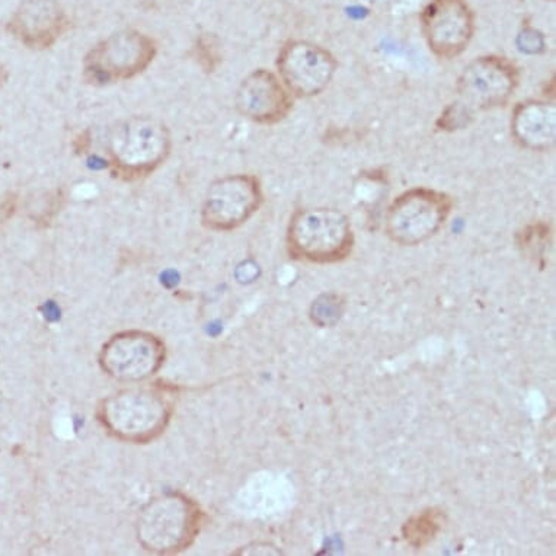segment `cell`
Returning a JSON list of instances; mask_svg holds the SVG:
<instances>
[{
	"instance_id": "cell-1",
	"label": "cell",
	"mask_w": 556,
	"mask_h": 556,
	"mask_svg": "<svg viewBox=\"0 0 556 556\" xmlns=\"http://www.w3.org/2000/svg\"><path fill=\"white\" fill-rule=\"evenodd\" d=\"M173 147V132L162 119L135 115L111 128L106 139V168L118 181H143L169 160Z\"/></svg>"
},
{
	"instance_id": "cell-2",
	"label": "cell",
	"mask_w": 556,
	"mask_h": 556,
	"mask_svg": "<svg viewBox=\"0 0 556 556\" xmlns=\"http://www.w3.org/2000/svg\"><path fill=\"white\" fill-rule=\"evenodd\" d=\"M173 401L162 389L131 387L111 393L97 415L106 433L122 442L147 444L165 433L173 417Z\"/></svg>"
},
{
	"instance_id": "cell-3",
	"label": "cell",
	"mask_w": 556,
	"mask_h": 556,
	"mask_svg": "<svg viewBox=\"0 0 556 556\" xmlns=\"http://www.w3.org/2000/svg\"><path fill=\"white\" fill-rule=\"evenodd\" d=\"M356 245L349 216L333 207L301 208L293 213L286 232L290 258L312 264H337Z\"/></svg>"
},
{
	"instance_id": "cell-4",
	"label": "cell",
	"mask_w": 556,
	"mask_h": 556,
	"mask_svg": "<svg viewBox=\"0 0 556 556\" xmlns=\"http://www.w3.org/2000/svg\"><path fill=\"white\" fill-rule=\"evenodd\" d=\"M203 517L199 504L186 494H162L140 510L136 523L137 541L153 554H179L199 536Z\"/></svg>"
},
{
	"instance_id": "cell-5",
	"label": "cell",
	"mask_w": 556,
	"mask_h": 556,
	"mask_svg": "<svg viewBox=\"0 0 556 556\" xmlns=\"http://www.w3.org/2000/svg\"><path fill=\"white\" fill-rule=\"evenodd\" d=\"M160 46L137 29H123L98 41L83 60V78L91 87L104 88L144 74L155 62Z\"/></svg>"
},
{
	"instance_id": "cell-6",
	"label": "cell",
	"mask_w": 556,
	"mask_h": 556,
	"mask_svg": "<svg viewBox=\"0 0 556 556\" xmlns=\"http://www.w3.org/2000/svg\"><path fill=\"white\" fill-rule=\"evenodd\" d=\"M453 205L455 203L446 192L429 187L410 188L389 205L384 216V232L396 245H421L446 225Z\"/></svg>"
},
{
	"instance_id": "cell-7",
	"label": "cell",
	"mask_w": 556,
	"mask_h": 556,
	"mask_svg": "<svg viewBox=\"0 0 556 556\" xmlns=\"http://www.w3.org/2000/svg\"><path fill=\"white\" fill-rule=\"evenodd\" d=\"M264 188L252 174H233L217 178L205 192L201 225L212 232H232L260 212Z\"/></svg>"
},
{
	"instance_id": "cell-8",
	"label": "cell",
	"mask_w": 556,
	"mask_h": 556,
	"mask_svg": "<svg viewBox=\"0 0 556 556\" xmlns=\"http://www.w3.org/2000/svg\"><path fill=\"white\" fill-rule=\"evenodd\" d=\"M520 85V68L504 55H481L466 64L457 78V101L473 113L504 106Z\"/></svg>"
},
{
	"instance_id": "cell-9",
	"label": "cell",
	"mask_w": 556,
	"mask_h": 556,
	"mask_svg": "<svg viewBox=\"0 0 556 556\" xmlns=\"http://www.w3.org/2000/svg\"><path fill=\"white\" fill-rule=\"evenodd\" d=\"M166 346L155 333L123 331L102 345L101 369L123 383H139L151 379L164 366Z\"/></svg>"
},
{
	"instance_id": "cell-10",
	"label": "cell",
	"mask_w": 556,
	"mask_h": 556,
	"mask_svg": "<svg viewBox=\"0 0 556 556\" xmlns=\"http://www.w3.org/2000/svg\"><path fill=\"white\" fill-rule=\"evenodd\" d=\"M278 78L294 98H314L332 83L338 71L331 51L315 42L289 40L278 51Z\"/></svg>"
},
{
	"instance_id": "cell-11",
	"label": "cell",
	"mask_w": 556,
	"mask_h": 556,
	"mask_svg": "<svg viewBox=\"0 0 556 556\" xmlns=\"http://www.w3.org/2000/svg\"><path fill=\"white\" fill-rule=\"evenodd\" d=\"M421 31L435 58H459L475 34V15L466 0H430L421 12Z\"/></svg>"
},
{
	"instance_id": "cell-12",
	"label": "cell",
	"mask_w": 556,
	"mask_h": 556,
	"mask_svg": "<svg viewBox=\"0 0 556 556\" xmlns=\"http://www.w3.org/2000/svg\"><path fill=\"white\" fill-rule=\"evenodd\" d=\"M293 98L278 75L267 68H256L239 85L235 106L250 122L274 126L292 113Z\"/></svg>"
},
{
	"instance_id": "cell-13",
	"label": "cell",
	"mask_w": 556,
	"mask_h": 556,
	"mask_svg": "<svg viewBox=\"0 0 556 556\" xmlns=\"http://www.w3.org/2000/svg\"><path fill=\"white\" fill-rule=\"evenodd\" d=\"M71 18L59 0H23L7 23V31L33 51L51 49L71 29Z\"/></svg>"
},
{
	"instance_id": "cell-14",
	"label": "cell",
	"mask_w": 556,
	"mask_h": 556,
	"mask_svg": "<svg viewBox=\"0 0 556 556\" xmlns=\"http://www.w3.org/2000/svg\"><path fill=\"white\" fill-rule=\"evenodd\" d=\"M511 135L529 151H551L556 143L555 102L528 100L517 104L511 114Z\"/></svg>"
},
{
	"instance_id": "cell-15",
	"label": "cell",
	"mask_w": 556,
	"mask_h": 556,
	"mask_svg": "<svg viewBox=\"0 0 556 556\" xmlns=\"http://www.w3.org/2000/svg\"><path fill=\"white\" fill-rule=\"evenodd\" d=\"M446 523L447 515L443 508L427 507L408 517V520L402 525V538L414 549H425L438 539Z\"/></svg>"
},
{
	"instance_id": "cell-16",
	"label": "cell",
	"mask_w": 556,
	"mask_h": 556,
	"mask_svg": "<svg viewBox=\"0 0 556 556\" xmlns=\"http://www.w3.org/2000/svg\"><path fill=\"white\" fill-rule=\"evenodd\" d=\"M342 303L341 298L338 294H323L319 299H316L314 305L311 307V318L319 327H331L337 324L338 319L342 315Z\"/></svg>"
},
{
	"instance_id": "cell-17",
	"label": "cell",
	"mask_w": 556,
	"mask_h": 556,
	"mask_svg": "<svg viewBox=\"0 0 556 556\" xmlns=\"http://www.w3.org/2000/svg\"><path fill=\"white\" fill-rule=\"evenodd\" d=\"M549 239V228L545 224L528 226L523 233H519V247L523 248L526 254L541 256Z\"/></svg>"
},
{
	"instance_id": "cell-18",
	"label": "cell",
	"mask_w": 556,
	"mask_h": 556,
	"mask_svg": "<svg viewBox=\"0 0 556 556\" xmlns=\"http://www.w3.org/2000/svg\"><path fill=\"white\" fill-rule=\"evenodd\" d=\"M473 111H470L468 106L462 104L460 101H456L455 104L448 105L443 114L438 119V127L440 130L455 131L460 130L469 126L472 122Z\"/></svg>"
},
{
	"instance_id": "cell-19",
	"label": "cell",
	"mask_w": 556,
	"mask_h": 556,
	"mask_svg": "<svg viewBox=\"0 0 556 556\" xmlns=\"http://www.w3.org/2000/svg\"><path fill=\"white\" fill-rule=\"evenodd\" d=\"M197 63L207 74L215 72L220 64V54L212 37L201 36L194 47Z\"/></svg>"
},
{
	"instance_id": "cell-20",
	"label": "cell",
	"mask_w": 556,
	"mask_h": 556,
	"mask_svg": "<svg viewBox=\"0 0 556 556\" xmlns=\"http://www.w3.org/2000/svg\"><path fill=\"white\" fill-rule=\"evenodd\" d=\"M18 208V195L15 192H10L0 203V222L10 219Z\"/></svg>"
},
{
	"instance_id": "cell-21",
	"label": "cell",
	"mask_w": 556,
	"mask_h": 556,
	"mask_svg": "<svg viewBox=\"0 0 556 556\" xmlns=\"http://www.w3.org/2000/svg\"><path fill=\"white\" fill-rule=\"evenodd\" d=\"M91 135H89V131H84L75 137L72 147H74L76 155L84 156L87 155L89 149H91Z\"/></svg>"
},
{
	"instance_id": "cell-22",
	"label": "cell",
	"mask_w": 556,
	"mask_h": 556,
	"mask_svg": "<svg viewBox=\"0 0 556 556\" xmlns=\"http://www.w3.org/2000/svg\"><path fill=\"white\" fill-rule=\"evenodd\" d=\"M8 79H10V72H8V68L0 63V88L8 83Z\"/></svg>"
},
{
	"instance_id": "cell-23",
	"label": "cell",
	"mask_w": 556,
	"mask_h": 556,
	"mask_svg": "<svg viewBox=\"0 0 556 556\" xmlns=\"http://www.w3.org/2000/svg\"><path fill=\"white\" fill-rule=\"evenodd\" d=\"M549 2H555V0H549Z\"/></svg>"
}]
</instances>
